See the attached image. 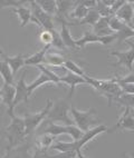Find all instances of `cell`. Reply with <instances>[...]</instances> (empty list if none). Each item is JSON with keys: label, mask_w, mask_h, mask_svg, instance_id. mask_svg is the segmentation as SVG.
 <instances>
[{"label": "cell", "mask_w": 134, "mask_h": 158, "mask_svg": "<svg viewBox=\"0 0 134 158\" xmlns=\"http://www.w3.org/2000/svg\"><path fill=\"white\" fill-rule=\"evenodd\" d=\"M15 96H16V88L15 85H7L3 84L1 87V97H2V102L7 106V113L10 117L14 116V108L12 104L15 102Z\"/></svg>", "instance_id": "7c38bea8"}, {"label": "cell", "mask_w": 134, "mask_h": 158, "mask_svg": "<svg viewBox=\"0 0 134 158\" xmlns=\"http://www.w3.org/2000/svg\"><path fill=\"white\" fill-rule=\"evenodd\" d=\"M26 71L23 73V76L20 77V79L17 81L15 88H16V96H15V102L12 104V108L20 102H27L29 99L28 95V89H27V84H26Z\"/></svg>", "instance_id": "8fae6325"}, {"label": "cell", "mask_w": 134, "mask_h": 158, "mask_svg": "<svg viewBox=\"0 0 134 158\" xmlns=\"http://www.w3.org/2000/svg\"><path fill=\"white\" fill-rule=\"evenodd\" d=\"M116 39H117L116 34L110 35V36L100 37V44H102V45H104V46H109L114 43V41H116Z\"/></svg>", "instance_id": "d590c367"}, {"label": "cell", "mask_w": 134, "mask_h": 158, "mask_svg": "<svg viewBox=\"0 0 134 158\" xmlns=\"http://www.w3.org/2000/svg\"><path fill=\"white\" fill-rule=\"evenodd\" d=\"M89 9L86 8L80 1H76L75 7L73 8V10L69 12L68 16L71 19H77L78 21H80L83 18H85V16L89 14Z\"/></svg>", "instance_id": "cb8c5ba5"}, {"label": "cell", "mask_w": 134, "mask_h": 158, "mask_svg": "<svg viewBox=\"0 0 134 158\" xmlns=\"http://www.w3.org/2000/svg\"><path fill=\"white\" fill-rule=\"evenodd\" d=\"M49 47H50V46H45V47H44L43 49H40L38 52L32 55V56H28L25 60V65L36 66V67L41 65L44 62V60H45V56H46V54H47V51H48Z\"/></svg>", "instance_id": "d6986e66"}, {"label": "cell", "mask_w": 134, "mask_h": 158, "mask_svg": "<svg viewBox=\"0 0 134 158\" xmlns=\"http://www.w3.org/2000/svg\"><path fill=\"white\" fill-rule=\"evenodd\" d=\"M109 19L110 18L101 17V19L97 21L96 25L93 27V34L96 35L97 37H104V36H110V35L116 34V32H114V31L110 28Z\"/></svg>", "instance_id": "2e32d148"}, {"label": "cell", "mask_w": 134, "mask_h": 158, "mask_svg": "<svg viewBox=\"0 0 134 158\" xmlns=\"http://www.w3.org/2000/svg\"><path fill=\"white\" fill-rule=\"evenodd\" d=\"M62 25V29H60V38L62 41L65 45L66 48L69 49H78L76 46V40H74V38L71 37V30H69V23L66 20H58Z\"/></svg>", "instance_id": "4fadbf2b"}, {"label": "cell", "mask_w": 134, "mask_h": 158, "mask_svg": "<svg viewBox=\"0 0 134 158\" xmlns=\"http://www.w3.org/2000/svg\"><path fill=\"white\" fill-rule=\"evenodd\" d=\"M119 84V82H117ZM122 89L123 94H130V95H134V84H119Z\"/></svg>", "instance_id": "8d00e7d4"}, {"label": "cell", "mask_w": 134, "mask_h": 158, "mask_svg": "<svg viewBox=\"0 0 134 158\" xmlns=\"http://www.w3.org/2000/svg\"><path fill=\"white\" fill-rule=\"evenodd\" d=\"M47 82H51L53 84V81H51V79L49 78L47 75H46L45 73H43V71H40V75L37 77V78L35 79L34 81L30 82L29 85H27V89H28V95L29 97L32 96V93H34L37 88H39L40 86L45 85V84H47Z\"/></svg>", "instance_id": "44dd1931"}, {"label": "cell", "mask_w": 134, "mask_h": 158, "mask_svg": "<svg viewBox=\"0 0 134 158\" xmlns=\"http://www.w3.org/2000/svg\"><path fill=\"white\" fill-rule=\"evenodd\" d=\"M71 158H76V156H74V157H71Z\"/></svg>", "instance_id": "7dc6e473"}, {"label": "cell", "mask_w": 134, "mask_h": 158, "mask_svg": "<svg viewBox=\"0 0 134 158\" xmlns=\"http://www.w3.org/2000/svg\"><path fill=\"white\" fill-rule=\"evenodd\" d=\"M89 44H100V37L93 34V31H85L80 39L76 40V46L78 49H84Z\"/></svg>", "instance_id": "ffe728a7"}, {"label": "cell", "mask_w": 134, "mask_h": 158, "mask_svg": "<svg viewBox=\"0 0 134 158\" xmlns=\"http://www.w3.org/2000/svg\"><path fill=\"white\" fill-rule=\"evenodd\" d=\"M116 130H131L134 131V118L130 114L128 108H124V111L121 114L120 118L117 119L114 127L107 130V133H114Z\"/></svg>", "instance_id": "9c48e42d"}, {"label": "cell", "mask_w": 134, "mask_h": 158, "mask_svg": "<svg viewBox=\"0 0 134 158\" xmlns=\"http://www.w3.org/2000/svg\"><path fill=\"white\" fill-rule=\"evenodd\" d=\"M111 56L116 57L117 61L112 64L113 67H120L124 66L130 73L133 70L134 66V50L130 48V50L126 51H112Z\"/></svg>", "instance_id": "ba28073f"}, {"label": "cell", "mask_w": 134, "mask_h": 158, "mask_svg": "<svg viewBox=\"0 0 134 158\" xmlns=\"http://www.w3.org/2000/svg\"><path fill=\"white\" fill-rule=\"evenodd\" d=\"M53 104H54V102L51 99H47L46 106L40 111H37V113H34V114H26L25 117H24L25 127H26V135L27 136L32 135L35 130L39 127V125L43 122H45V119L48 116L49 110L53 107Z\"/></svg>", "instance_id": "5b68a950"}, {"label": "cell", "mask_w": 134, "mask_h": 158, "mask_svg": "<svg viewBox=\"0 0 134 158\" xmlns=\"http://www.w3.org/2000/svg\"><path fill=\"white\" fill-rule=\"evenodd\" d=\"M71 99L67 98L58 99L57 102L53 104V107L49 110L47 120L50 123L58 125H65V126H73L74 122L71 116Z\"/></svg>", "instance_id": "7a4b0ae2"}, {"label": "cell", "mask_w": 134, "mask_h": 158, "mask_svg": "<svg viewBox=\"0 0 134 158\" xmlns=\"http://www.w3.org/2000/svg\"><path fill=\"white\" fill-rule=\"evenodd\" d=\"M29 5H30V10H32V14L34 16V18L38 21L39 23V27H41L45 30H55L54 28V21H53V18L51 16H49L48 14H46L43 9L38 6L36 1L32 0V1H29Z\"/></svg>", "instance_id": "52a82bcc"}, {"label": "cell", "mask_w": 134, "mask_h": 158, "mask_svg": "<svg viewBox=\"0 0 134 158\" xmlns=\"http://www.w3.org/2000/svg\"><path fill=\"white\" fill-rule=\"evenodd\" d=\"M130 26H131V27H132V29H133V30H134V25H133V23H131V25H130Z\"/></svg>", "instance_id": "f6af8a7d"}, {"label": "cell", "mask_w": 134, "mask_h": 158, "mask_svg": "<svg viewBox=\"0 0 134 158\" xmlns=\"http://www.w3.org/2000/svg\"><path fill=\"white\" fill-rule=\"evenodd\" d=\"M12 10H14L15 14L17 15V17L19 18L20 27H26L30 21H34L36 25L39 26L38 21L35 19L34 16H32L30 8H28V7H26V6H21V7H18V8H14Z\"/></svg>", "instance_id": "5bb4252c"}, {"label": "cell", "mask_w": 134, "mask_h": 158, "mask_svg": "<svg viewBox=\"0 0 134 158\" xmlns=\"http://www.w3.org/2000/svg\"><path fill=\"white\" fill-rule=\"evenodd\" d=\"M0 102H2V97H1V87H0Z\"/></svg>", "instance_id": "ee69618b"}, {"label": "cell", "mask_w": 134, "mask_h": 158, "mask_svg": "<svg viewBox=\"0 0 134 158\" xmlns=\"http://www.w3.org/2000/svg\"><path fill=\"white\" fill-rule=\"evenodd\" d=\"M26 58H27V57L24 56L23 54H19V55H17V56H14V57H9V56H7V55L3 56L5 61L8 64L9 67L11 68L14 76L17 73V71L19 70L20 68L23 67V66H25Z\"/></svg>", "instance_id": "e0dca14e"}, {"label": "cell", "mask_w": 134, "mask_h": 158, "mask_svg": "<svg viewBox=\"0 0 134 158\" xmlns=\"http://www.w3.org/2000/svg\"><path fill=\"white\" fill-rule=\"evenodd\" d=\"M115 17L119 18L121 21H123L126 25H131L132 19H133V5L132 2L126 1L122 7L115 14Z\"/></svg>", "instance_id": "9a60e30c"}, {"label": "cell", "mask_w": 134, "mask_h": 158, "mask_svg": "<svg viewBox=\"0 0 134 158\" xmlns=\"http://www.w3.org/2000/svg\"><path fill=\"white\" fill-rule=\"evenodd\" d=\"M53 141H54V137L53 136L47 135V134H41V136L37 140V148L41 150L48 149L53 145Z\"/></svg>", "instance_id": "f546056e"}, {"label": "cell", "mask_w": 134, "mask_h": 158, "mask_svg": "<svg viewBox=\"0 0 134 158\" xmlns=\"http://www.w3.org/2000/svg\"><path fill=\"white\" fill-rule=\"evenodd\" d=\"M100 19H101L100 14H98L95 9H89V14L86 15L85 18H83L80 21H78L76 25H80H80H89V26H92V27H94Z\"/></svg>", "instance_id": "484cf974"}, {"label": "cell", "mask_w": 134, "mask_h": 158, "mask_svg": "<svg viewBox=\"0 0 134 158\" xmlns=\"http://www.w3.org/2000/svg\"><path fill=\"white\" fill-rule=\"evenodd\" d=\"M76 158H86V157L83 155L82 150H77V152H76Z\"/></svg>", "instance_id": "60d3db41"}, {"label": "cell", "mask_w": 134, "mask_h": 158, "mask_svg": "<svg viewBox=\"0 0 134 158\" xmlns=\"http://www.w3.org/2000/svg\"><path fill=\"white\" fill-rule=\"evenodd\" d=\"M102 2L104 3L105 6H107V7H110V8H111V7L113 6V5H114L115 0H103Z\"/></svg>", "instance_id": "ab89813d"}, {"label": "cell", "mask_w": 134, "mask_h": 158, "mask_svg": "<svg viewBox=\"0 0 134 158\" xmlns=\"http://www.w3.org/2000/svg\"><path fill=\"white\" fill-rule=\"evenodd\" d=\"M133 16H134V5H133Z\"/></svg>", "instance_id": "bcb514c9"}, {"label": "cell", "mask_w": 134, "mask_h": 158, "mask_svg": "<svg viewBox=\"0 0 134 158\" xmlns=\"http://www.w3.org/2000/svg\"><path fill=\"white\" fill-rule=\"evenodd\" d=\"M116 36H117L116 41L123 43V41H126V40H130L131 38H133L134 30L132 29V27L130 25H125L119 32H116Z\"/></svg>", "instance_id": "f1b7e54d"}, {"label": "cell", "mask_w": 134, "mask_h": 158, "mask_svg": "<svg viewBox=\"0 0 134 158\" xmlns=\"http://www.w3.org/2000/svg\"><path fill=\"white\" fill-rule=\"evenodd\" d=\"M86 81L89 84V86H92L95 88L98 93L107 98L109 100V106H111L112 102L114 100L116 97H120L122 95V89H121L120 85L117 84L115 78L113 79H106V80H101V79H94L92 77H87Z\"/></svg>", "instance_id": "277c9868"}, {"label": "cell", "mask_w": 134, "mask_h": 158, "mask_svg": "<svg viewBox=\"0 0 134 158\" xmlns=\"http://www.w3.org/2000/svg\"><path fill=\"white\" fill-rule=\"evenodd\" d=\"M116 102L117 104H120L122 107L128 108V109H134V95H130V94H122L120 97L113 100Z\"/></svg>", "instance_id": "83f0119b"}, {"label": "cell", "mask_w": 134, "mask_h": 158, "mask_svg": "<svg viewBox=\"0 0 134 158\" xmlns=\"http://www.w3.org/2000/svg\"><path fill=\"white\" fill-rule=\"evenodd\" d=\"M76 1H57V12H56V18L57 20H66V16L69 15V12L73 10L75 7Z\"/></svg>", "instance_id": "ac0fdd59"}, {"label": "cell", "mask_w": 134, "mask_h": 158, "mask_svg": "<svg viewBox=\"0 0 134 158\" xmlns=\"http://www.w3.org/2000/svg\"><path fill=\"white\" fill-rule=\"evenodd\" d=\"M109 25H110V28L114 31V32H119V31H120L121 29L126 25V23H124L123 21H121L119 18H116L115 16H113V17H110Z\"/></svg>", "instance_id": "1f68e13d"}, {"label": "cell", "mask_w": 134, "mask_h": 158, "mask_svg": "<svg viewBox=\"0 0 134 158\" xmlns=\"http://www.w3.org/2000/svg\"><path fill=\"white\" fill-rule=\"evenodd\" d=\"M125 43L128 44V47H130V48H131V49H133V50H134V43H133V41H131V40H126Z\"/></svg>", "instance_id": "b9f144b4"}, {"label": "cell", "mask_w": 134, "mask_h": 158, "mask_svg": "<svg viewBox=\"0 0 134 158\" xmlns=\"http://www.w3.org/2000/svg\"><path fill=\"white\" fill-rule=\"evenodd\" d=\"M59 79L62 84H67L69 86V94H68L69 99H71V97L74 95L75 88L78 85H89L85 78L77 76V75H75V73H71L68 70H66V73L64 75H62L59 77Z\"/></svg>", "instance_id": "30bf717a"}, {"label": "cell", "mask_w": 134, "mask_h": 158, "mask_svg": "<svg viewBox=\"0 0 134 158\" xmlns=\"http://www.w3.org/2000/svg\"><path fill=\"white\" fill-rule=\"evenodd\" d=\"M29 1H21V0H9V1H0L1 8L3 7H12L14 8H18V7L25 6L26 3H28Z\"/></svg>", "instance_id": "836d02e7"}, {"label": "cell", "mask_w": 134, "mask_h": 158, "mask_svg": "<svg viewBox=\"0 0 134 158\" xmlns=\"http://www.w3.org/2000/svg\"><path fill=\"white\" fill-rule=\"evenodd\" d=\"M5 55H6V54H5V52H3V51L2 50H1V48H0V56H5Z\"/></svg>", "instance_id": "7bdbcfd3"}, {"label": "cell", "mask_w": 134, "mask_h": 158, "mask_svg": "<svg viewBox=\"0 0 134 158\" xmlns=\"http://www.w3.org/2000/svg\"><path fill=\"white\" fill-rule=\"evenodd\" d=\"M36 3L49 16H56L57 12V1L55 0H35Z\"/></svg>", "instance_id": "d4e9b609"}, {"label": "cell", "mask_w": 134, "mask_h": 158, "mask_svg": "<svg viewBox=\"0 0 134 158\" xmlns=\"http://www.w3.org/2000/svg\"><path fill=\"white\" fill-rule=\"evenodd\" d=\"M51 31L43 29V31H41L39 35L40 43L45 44V46H50L51 44H53V32H51Z\"/></svg>", "instance_id": "d6a6232c"}, {"label": "cell", "mask_w": 134, "mask_h": 158, "mask_svg": "<svg viewBox=\"0 0 134 158\" xmlns=\"http://www.w3.org/2000/svg\"><path fill=\"white\" fill-rule=\"evenodd\" d=\"M30 158H51V156H48L47 155V152L46 150H41V149H37L35 152L34 156Z\"/></svg>", "instance_id": "f35d334b"}, {"label": "cell", "mask_w": 134, "mask_h": 158, "mask_svg": "<svg viewBox=\"0 0 134 158\" xmlns=\"http://www.w3.org/2000/svg\"><path fill=\"white\" fill-rule=\"evenodd\" d=\"M10 118H11L10 124L6 128L2 129L3 137L8 141L6 147V154L16 149L17 147L21 146L24 144V141H25L26 137H27L24 118L17 117L15 115L12 117H10Z\"/></svg>", "instance_id": "6da1fadb"}, {"label": "cell", "mask_w": 134, "mask_h": 158, "mask_svg": "<svg viewBox=\"0 0 134 158\" xmlns=\"http://www.w3.org/2000/svg\"><path fill=\"white\" fill-rule=\"evenodd\" d=\"M64 68H65L66 70L71 71V73H75V75H77V76L80 77H83V78H87V75H86V73L84 71V69L82 67H80V66L77 65L76 62L73 61V60H66L65 64H64Z\"/></svg>", "instance_id": "4316f807"}, {"label": "cell", "mask_w": 134, "mask_h": 158, "mask_svg": "<svg viewBox=\"0 0 134 158\" xmlns=\"http://www.w3.org/2000/svg\"><path fill=\"white\" fill-rule=\"evenodd\" d=\"M71 116L73 118L74 125L83 133H86L92 128L101 125L100 119L97 117V110L95 108H89V110L82 111V110L76 109L75 106L71 105Z\"/></svg>", "instance_id": "3957f363"}, {"label": "cell", "mask_w": 134, "mask_h": 158, "mask_svg": "<svg viewBox=\"0 0 134 158\" xmlns=\"http://www.w3.org/2000/svg\"><path fill=\"white\" fill-rule=\"evenodd\" d=\"M95 10H96L98 14H100L101 17L103 18H110V17H113V15H112L111 12V8L107 6H105L104 3L101 1V0H98L96 3V7H95Z\"/></svg>", "instance_id": "4dcf8cb0"}, {"label": "cell", "mask_w": 134, "mask_h": 158, "mask_svg": "<svg viewBox=\"0 0 134 158\" xmlns=\"http://www.w3.org/2000/svg\"><path fill=\"white\" fill-rule=\"evenodd\" d=\"M51 32H53V44H51V45L54 46V47H56V48L60 49V50L65 49L66 47L63 44V41H62V38H60L59 32H57L56 30H53Z\"/></svg>", "instance_id": "e575fe53"}, {"label": "cell", "mask_w": 134, "mask_h": 158, "mask_svg": "<svg viewBox=\"0 0 134 158\" xmlns=\"http://www.w3.org/2000/svg\"><path fill=\"white\" fill-rule=\"evenodd\" d=\"M126 1L125 0H115V2H114V5L111 7V12H112V15L113 16H115V14H116V11L119 10V9L121 8V7L125 3Z\"/></svg>", "instance_id": "74e56055"}, {"label": "cell", "mask_w": 134, "mask_h": 158, "mask_svg": "<svg viewBox=\"0 0 134 158\" xmlns=\"http://www.w3.org/2000/svg\"><path fill=\"white\" fill-rule=\"evenodd\" d=\"M131 158H134V155H133V156H132V157H131Z\"/></svg>", "instance_id": "c3c4849f"}, {"label": "cell", "mask_w": 134, "mask_h": 158, "mask_svg": "<svg viewBox=\"0 0 134 158\" xmlns=\"http://www.w3.org/2000/svg\"><path fill=\"white\" fill-rule=\"evenodd\" d=\"M66 59L62 55L57 54V52H48L45 56V60L44 62L49 65V67H63L65 64Z\"/></svg>", "instance_id": "603a6c76"}, {"label": "cell", "mask_w": 134, "mask_h": 158, "mask_svg": "<svg viewBox=\"0 0 134 158\" xmlns=\"http://www.w3.org/2000/svg\"><path fill=\"white\" fill-rule=\"evenodd\" d=\"M41 134H47V135H50L53 137L59 135H68L71 136V140L76 141L82 138V136H83L84 133L82 130L78 129L75 125H73V126H65V125H58L48 122V124L43 129Z\"/></svg>", "instance_id": "8992f818"}, {"label": "cell", "mask_w": 134, "mask_h": 158, "mask_svg": "<svg viewBox=\"0 0 134 158\" xmlns=\"http://www.w3.org/2000/svg\"><path fill=\"white\" fill-rule=\"evenodd\" d=\"M0 76L2 77L3 84L14 85L15 82L14 73H12L11 68L9 67V65L5 60H0Z\"/></svg>", "instance_id": "7402d4cb"}]
</instances>
